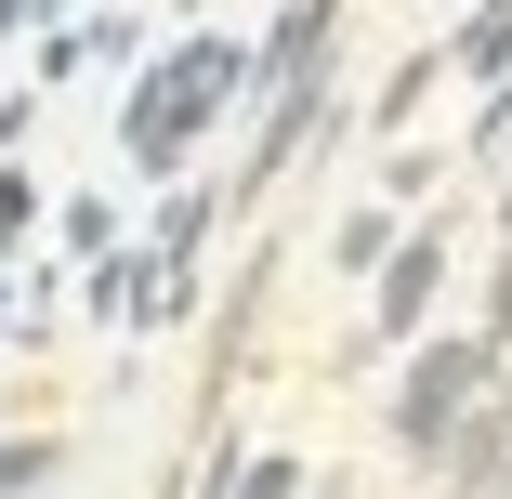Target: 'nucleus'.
Instances as JSON below:
<instances>
[{"label":"nucleus","instance_id":"1","mask_svg":"<svg viewBox=\"0 0 512 499\" xmlns=\"http://www.w3.org/2000/svg\"><path fill=\"white\" fill-rule=\"evenodd\" d=\"M237 79H250V53H224V40H184V53H171V79H145V92H132V158L158 171V158H171L197 119H211Z\"/></svg>","mask_w":512,"mask_h":499},{"label":"nucleus","instance_id":"2","mask_svg":"<svg viewBox=\"0 0 512 499\" xmlns=\"http://www.w3.org/2000/svg\"><path fill=\"white\" fill-rule=\"evenodd\" d=\"M460 381H473V342H434L421 368H407V447H434L460 421Z\"/></svg>","mask_w":512,"mask_h":499},{"label":"nucleus","instance_id":"3","mask_svg":"<svg viewBox=\"0 0 512 499\" xmlns=\"http://www.w3.org/2000/svg\"><path fill=\"white\" fill-rule=\"evenodd\" d=\"M421 276H434V237L394 263V289H381V329H407V316H421Z\"/></svg>","mask_w":512,"mask_h":499},{"label":"nucleus","instance_id":"4","mask_svg":"<svg viewBox=\"0 0 512 499\" xmlns=\"http://www.w3.org/2000/svg\"><path fill=\"white\" fill-rule=\"evenodd\" d=\"M14 224H27V184H14V171H0V237H14Z\"/></svg>","mask_w":512,"mask_h":499}]
</instances>
